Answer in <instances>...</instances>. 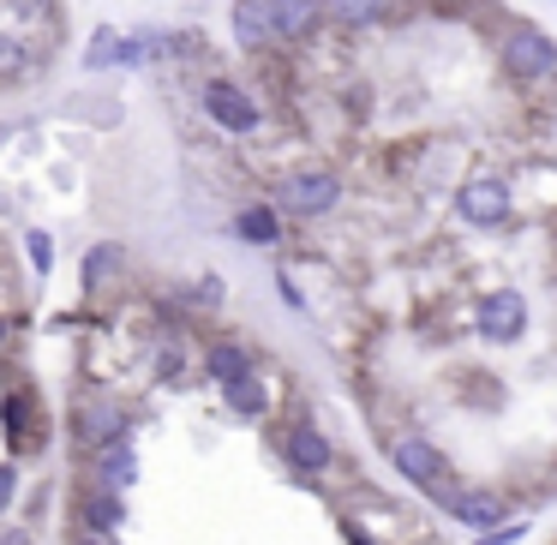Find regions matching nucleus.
Segmentation results:
<instances>
[{
    "label": "nucleus",
    "mask_w": 557,
    "mask_h": 545,
    "mask_svg": "<svg viewBox=\"0 0 557 545\" xmlns=\"http://www.w3.org/2000/svg\"><path fill=\"white\" fill-rule=\"evenodd\" d=\"M480 330H485L492 342H516L521 330H528V300H521L516 288L492 294V300L480 306Z\"/></svg>",
    "instance_id": "obj_7"
},
{
    "label": "nucleus",
    "mask_w": 557,
    "mask_h": 545,
    "mask_svg": "<svg viewBox=\"0 0 557 545\" xmlns=\"http://www.w3.org/2000/svg\"><path fill=\"white\" fill-rule=\"evenodd\" d=\"M389 461H396L401 468V480H413V485H425V492H444L449 485V461H444V449L437 444H425V437H396V444H389Z\"/></svg>",
    "instance_id": "obj_2"
},
{
    "label": "nucleus",
    "mask_w": 557,
    "mask_h": 545,
    "mask_svg": "<svg viewBox=\"0 0 557 545\" xmlns=\"http://www.w3.org/2000/svg\"><path fill=\"white\" fill-rule=\"evenodd\" d=\"M330 25L342 30H372V25H389L396 18V0H324Z\"/></svg>",
    "instance_id": "obj_10"
},
{
    "label": "nucleus",
    "mask_w": 557,
    "mask_h": 545,
    "mask_svg": "<svg viewBox=\"0 0 557 545\" xmlns=\"http://www.w3.org/2000/svg\"><path fill=\"white\" fill-rule=\"evenodd\" d=\"M73 545H102V533H78V540Z\"/></svg>",
    "instance_id": "obj_26"
},
{
    "label": "nucleus",
    "mask_w": 557,
    "mask_h": 545,
    "mask_svg": "<svg viewBox=\"0 0 557 545\" xmlns=\"http://www.w3.org/2000/svg\"><path fill=\"white\" fill-rule=\"evenodd\" d=\"M13 66H25V49L13 37H0V73H13Z\"/></svg>",
    "instance_id": "obj_21"
},
{
    "label": "nucleus",
    "mask_w": 557,
    "mask_h": 545,
    "mask_svg": "<svg viewBox=\"0 0 557 545\" xmlns=\"http://www.w3.org/2000/svg\"><path fill=\"white\" fill-rule=\"evenodd\" d=\"M324 18H330L324 0H276V37L282 42H306Z\"/></svg>",
    "instance_id": "obj_11"
},
{
    "label": "nucleus",
    "mask_w": 557,
    "mask_h": 545,
    "mask_svg": "<svg viewBox=\"0 0 557 545\" xmlns=\"http://www.w3.org/2000/svg\"><path fill=\"white\" fill-rule=\"evenodd\" d=\"M7 437H13L18 449H37L42 437H37V425H30V408L18 396H7Z\"/></svg>",
    "instance_id": "obj_20"
},
{
    "label": "nucleus",
    "mask_w": 557,
    "mask_h": 545,
    "mask_svg": "<svg viewBox=\"0 0 557 545\" xmlns=\"http://www.w3.org/2000/svg\"><path fill=\"white\" fill-rule=\"evenodd\" d=\"M521 540V528H509V533H492V540H480V545H516Z\"/></svg>",
    "instance_id": "obj_24"
},
{
    "label": "nucleus",
    "mask_w": 557,
    "mask_h": 545,
    "mask_svg": "<svg viewBox=\"0 0 557 545\" xmlns=\"http://www.w3.org/2000/svg\"><path fill=\"white\" fill-rule=\"evenodd\" d=\"M497 61H504V73L516 78V85H533V78H545V66H552V42H545V30L516 25L504 37V49H497Z\"/></svg>",
    "instance_id": "obj_3"
},
{
    "label": "nucleus",
    "mask_w": 557,
    "mask_h": 545,
    "mask_svg": "<svg viewBox=\"0 0 557 545\" xmlns=\"http://www.w3.org/2000/svg\"><path fill=\"white\" fill-rule=\"evenodd\" d=\"M222 396H228V408L246 413V420H258V413H264V384H258L252 372L234 377V384H222Z\"/></svg>",
    "instance_id": "obj_17"
},
{
    "label": "nucleus",
    "mask_w": 557,
    "mask_h": 545,
    "mask_svg": "<svg viewBox=\"0 0 557 545\" xmlns=\"http://www.w3.org/2000/svg\"><path fill=\"white\" fill-rule=\"evenodd\" d=\"M205 372L216 377V384H234V377L252 372V360H246V348H234V342H216V348L205 354Z\"/></svg>",
    "instance_id": "obj_14"
},
{
    "label": "nucleus",
    "mask_w": 557,
    "mask_h": 545,
    "mask_svg": "<svg viewBox=\"0 0 557 545\" xmlns=\"http://www.w3.org/2000/svg\"><path fill=\"white\" fill-rule=\"evenodd\" d=\"M437 504H444L449 516L473 521V528H497V516H509L504 497H492V492H456V485H444V492H437Z\"/></svg>",
    "instance_id": "obj_9"
},
{
    "label": "nucleus",
    "mask_w": 557,
    "mask_h": 545,
    "mask_svg": "<svg viewBox=\"0 0 557 545\" xmlns=\"http://www.w3.org/2000/svg\"><path fill=\"white\" fill-rule=\"evenodd\" d=\"M126 258H121V246H90V258H85V282L90 288H102V282H114V270H121Z\"/></svg>",
    "instance_id": "obj_19"
},
{
    "label": "nucleus",
    "mask_w": 557,
    "mask_h": 545,
    "mask_svg": "<svg viewBox=\"0 0 557 545\" xmlns=\"http://www.w3.org/2000/svg\"><path fill=\"white\" fill-rule=\"evenodd\" d=\"M97 480L109 485V492L133 480V449H126V444H102V456H97Z\"/></svg>",
    "instance_id": "obj_18"
},
{
    "label": "nucleus",
    "mask_w": 557,
    "mask_h": 545,
    "mask_svg": "<svg viewBox=\"0 0 557 545\" xmlns=\"http://www.w3.org/2000/svg\"><path fill=\"white\" fill-rule=\"evenodd\" d=\"M157 54H169V37H157V30H145V37L97 30V42L85 49V66H90V73H102V66H138V61H157Z\"/></svg>",
    "instance_id": "obj_1"
},
{
    "label": "nucleus",
    "mask_w": 557,
    "mask_h": 545,
    "mask_svg": "<svg viewBox=\"0 0 557 545\" xmlns=\"http://www.w3.org/2000/svg\"><path fill=\"white\" fill-rule=\"evenodd\" d=\"M456 210L473 222V228H497V222L509 216V186L497 181V174H480V181H468L456 193Z\"/></svg>",
    "instance_id": "obj_4"
},
{
    "label": "nucleus",
    "mask_w": 557,
    "mask_h": 545,
    "mask_svg": "<svg viewBox=\"0 0 557 545\" xmlns=\"http://www.w3.org/2000/svg\"><path fill=\"white\" fill-rule=\"evenodd\" d=\"M0 545H30L25 533H0Z\"/></svg>",
    "instance_id": "obj_25"
},
{
    "label": "nucleus",
    "mask_w": 557,
    "mask_h": 545,
    "mask_svg": "<svg viewBox=\"0 0 557 545\" xmlns=\"http://www.w3.org/2000/svg\"><path fill=\"white\" fill-rule=\"evenodd\" d=\"M276 198H282V210H294V216H324V210H336L342 186L330 181V174H288Z\"/></svg>",
    "instance_id": "obj_6"
},
{
    "label": "nucleus",
    "mask_w": 557,
    "mask_h": 545,
    "mask_svg": "<svg viewBox=\"0 0 557 545\" xmlns=\"http://www.w3.org/2000/svg\"><path fill=\"white\" fill-rule=\"evenodd\" d=\"M78 516H85V533H114V528H121V497L102 485L97 497H85V509H78Z\"/></svg>",
    "instance_id": "obj_16"
},
{
    "label": "nucleus",
    "mask_w": 557,
    "mask_h": 545,
    "mask_svg": "<svg viewBox=\"0 0 557 545\" xmlns=\"http://www.w3.org/2000/svg\"><path fill=\"white\" fill-rule=\"evenodd\" d=\"M205 109L216 126H228V133H258V102L246 97L240 85H228V78H210L205 85Z\"/></svg>",
    "instance_id": "obj_5"
},
{
    "label": "nucleus",
    "mask_w": 557,
    "mask_h": 545,
    "mask_svg": "<svg viewBox=\"0 0 557 545\" xmlns=\"http://www.w3.org/2000/svg\"><path fill=\"white\" fill-rule=\"evenodd\" d=\"M288 456H294V468L324 473V468H330V437L318 432L312 420H300V425H294V437H288Z\"/></svg>",
    "instance_id": "obj_12"
},
{
    "label": "nucleus",
    "mask_w": 557,
    "mask_h": 545,
    "mask_svg": "<svg viewBox=\"0 0 557 545\" xmlns=\"http://www.w3.org/2000/svg\"><path fill=\"white\" fill-rule=\"evenodd\" d=\"M234 234H240V240L246 246H276V210H264V205H258V210H240V216H234Z\"/></svg>",
    "instance_id": "obj_15"
},
{
    "label": "nucleus",
    "mask_w": 557,
    "mask_h": 545,
    "mask_svg": "<svg viewBox=\"0 0 557 545\" xmlns=\"http://www.w3.org/2000/svg\"><path fill=\"white\" fill-rule=\"evenodd\" d=\"M234 42L258 49V42H276V0H234Z\"/></svg>",
    "instance_id": "obj_8"
},
{
    "label": "nucleus",
    "mask_w": 557,
    "mask_h": 545,
    "mask_svg": "<svg viewBox=\"0 0 557 545\" xmlns=\"http://www.w3.org/2000/svg\"><path fill=\"white\" fill-rule=\"evenodd\" d=\"M73 432H78V444L102 449V444H114V437H121V413H114V408H85Z\"/></svg>",
    "instance_id": "obj_13"
},
{
    "label": "nucleus",
    "mask_w": 557,
    "mask_h": 545,
    "mask_svg": "<svg viewBox=\"0 0 557 545\" xmlns=\"http://www.w3.org/2000/svg\"><path fill=\"white\" fill-rule=\"evenodd\" d=\"M13 485H18V473H13V468H0V509L13 504Z\"/></svg>",
    "instance_id": "obj_23"
},
{
    "label": "nucleus",
    "mask_w": 557,
    "mask_h": 545,
    "mask_svg": "<svg viewBox=\"0 0 557 545\" xmlns=\"http://www.w3.org/2000/svg\"><path fill=\"white\" fill-rule=\"evenodd\" d=\"M30 258H37V270H49V234H30Z\"/></svg>",
    "instance_id": "obj_22"
}]
</instances>
